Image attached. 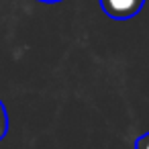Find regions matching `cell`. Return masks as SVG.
<instances>
[{
	"label": "cell",
	"instance_id": "4",
	"mask_svg": "<svg viewBox=\"0 0 149 149\" xmlns=\"http://www.w3.org/2000/svg\"><path fill=\"white\" fill-rule=\"evenodd\" d=\"M41 2H59V0H41Z\"/></svg>",
	"mask_w": 149,
	"mask_h": 149
},
{
	"label": "cell",
	"instance_id": "1",
	"mask_svg": "<svg viewBox=\"0 0 149 149\" xmlns=\"http://www.w3.org/2000/svg\"><path fill=\"white\" fill-rule=\"evenodd\" d=\"M145 0H100V6L106 17L114 21H127L141 13Z\"/></svg>",
	"mask_w": 149,
	"mask_h": 149
},
{
	"label": "cell",
	"instance_id": "3",
	"mask_svg": "<svg viewBox=\"0 0 149 149\" xmlns=\"http://www.w3.org/2000/svg\"><path fill=\"white\" fill-rule=\"evenodd\" d=\"M135 149H149V133H145V135H141V137L137 139Z\"/></svg>",
	"mask_w": 149,
	"mask_h": 149
},
{
	"label": "cell",
	"instance_id": "2",
	"mask_svg": "<svg viewBox=\"0 0 149 149\" xmlns=\"http://www.w3.org/2000/svg\"><path fill=\"white\" fill-rule=\"evenodd\" d=\"M8 133V114H6V108L0 100V141H2Z\"/></svg>",
	"mask_w": 149,
	"mask_h": 149
}]
</instances>
